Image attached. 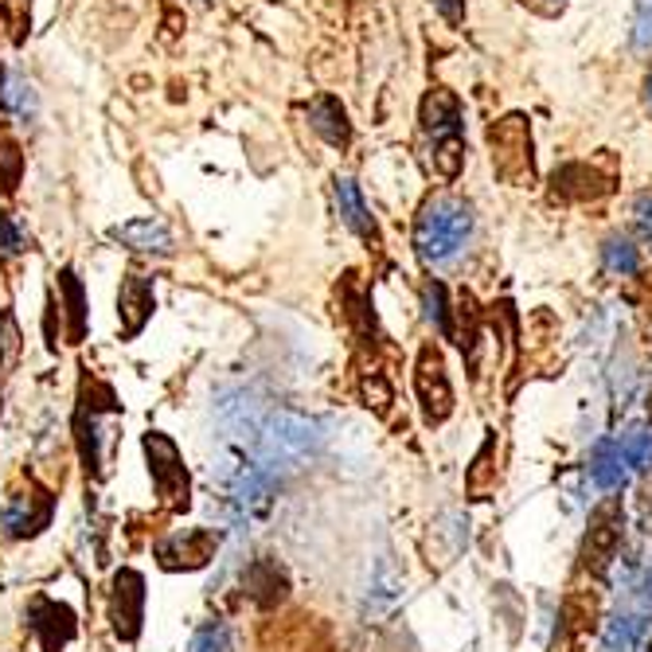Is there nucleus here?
<instances>
[{
    "label": "nucleus",
    "instance_id": "a878e982",
    "mask_svg": "<svg viewBox=\"0 0 652 652\" xmlns=\"http://www.w3.org/2000/svg\"><path fill=\"white\" fill-rule=\"evenodd\" d=\"M28 246V239H24V231L16 227V219L12 215H0V258H12V254H20Z\"/></svg>",
    "mask_w": 652,
    "mask_h": 652
},
{
    "label": "nucleus",
    "instance_id": "7c9ffc66",
    "mask_svg": "<svg viewBox=\"0 0 652 652\" xmlns=\"http://www.w3.org/2000/svg\"><path fill=\"white\" fill-rule=\"evenodd\" d=\"M434 9L442 12V16H446V24H461V20H466V0H434Z\"/></svg>",
    "mask_w": 652,
    "mask_h": 652
},
{
    "label": "nucleus",
    "instance_id": "f03ea898",
    "mask_svg": "<svg viewBox=\"0 0 652 652\" xmlns=\"http://www.w3.org/2000/svg\"><path fill=\"white\" fill-rule=\"evenodd\" d=\"M473 239V207L454 196H438L422 207L414 224V251L430 266H446Z\"/></svg>",
    "mask_w": 652,
    "mask_h": 652
},
{
    "label": "nucleus",
    "instance_id": "1a4fd4ad",
    "mask_svg": "<svg viewBox=\"0 0 652 652\" xmlns=\"http://www.w3.org/2000/svg\"><path fill=\"white\" fill-rule=\"evenodd\" d=\"M414 383H419V399H422V410H426V422H446L449 410H454V391H449L446 367H442V360L430 352V348L422 352Z\"/></svg>",
    "mask_w": 652,
    "mask_h": 652
},
{
    "label": "nucleus",
    "instance_id": "aec40b11",
    "mask_svg": "<svg viewBox=\"0 0 652 652\" xmlns=\"http://www.w3.org/2000/svg\"><path fill=\"white\" fill-rule=\"evenodd\" d=\"M602 262H606V270L614 274V278H633V274L641 270V254H637V246L629 243V239H609V243L602 246Z\"/></svg>",
    "mask_w": 652,
    "mask_h": 652
},
{
    "label": "nucleus",
    "instance_id": "473e14b6",
    "mask_svg": "<svg viewBox=\"0 0 652 652\" xmlns=\"http://www.w3.org/2000/svg\"><path fill=\"white\" fill-rule=\"evenodd\" d=\"M644 597L652 602V567H649V575H644Z\"/></svg>",
    "mask_w": 652,
    "mask_h": 652
},
{
    "label": "nucleus",
    "instance_id": "9b49d317",
    "mask_svg": "<svg viewBox=\"0 0 652 652\" xmlns=\"http://www.w3.org/2000/svg\"><path fill=\"white\" fill-rule=\"evenodd\" d=\"M617 547H621V508L606 504V508L594 516V528H590L587 535V555L594 567H606Z\"/></svg>",
    "mask_w": 652,
    "mask_h": 652
},
{
    "label": "nucleus",
    "instance_id": "4468645a",
    "mask_svg": "<svg viewBox=\"0 0 652 652\" xmlns=\"http://www.w3.org/2000/svg\"><path fill=\"white\" fill-rule=\"evenodd\" d=\"M309 125H313L328 145H348V137H352V125H348L345 106L336 102V98H328V94L309 106Z\"/></svg>",
    "mask_w": 652,
    "mask_h": 652
},
{
    "label": "nucleus",
    "instance_id": "f257e3e1",
    "mask_svg": "<svg viewBox=\"0 0 652 652\" xmlns=\"http://www.w3.org/2000/svg\"><path fill=\"white\" fill-rule=\"evenodd\" d=\"M325 446V426L309 419L301 410H270L254 438V457L266 473H289L321 454Z\"/></svg>",
    "mask_w": 652,
    "mask_h": 652
},
{
    "label": "nucleus",
    "instance_id": "7ed1b4c3",
    "mask_svg": "<svg viewBox=\"0 0 652 652\" xmlns=\"http://www.w3.org/2000/svg\"><path fill=\"white\" fill-rule=\"evenodd\" d=\"M422 125H426L430 141H434V160H438L442 177H457L461 160H466V145H461V102L449 90L426 94L422 102Z\"/></svg>",
    "mask_w": 652,
    "mask_h": 652
},
{
    "label": "nucleus",
    "instance_id": "0eeeda50",
    "mask_svg": "<svg viewBox=\"0 0 652 652\" xmlns=\"http://www.w3.org/2000/svg\"><path fill=\"white\" fill-rule=\"evenodd\" d=\"M28 625L36 641L44 644V652L67 649L71 637H75V614H71V606L56 602V597H36L28 609Z\"/></svg>",
    "mask_w": 652,
    "mask_h": 652
},
{
    "label": "nucleus",
    "instance_id": "f8f14e48",
    "mask_svg": "<svg viewBox=\"0 0 652 652\" xmlns=\"http://www.w3.org/2000/svg\"><path fill=\"white\" fill-rule=\"evenodd\" d=\"M113 243L130 246V251H145V254H168L172 251V234L165 224L157 219H133V224H118L110 231Z\"/></svg>",
    "mask_w": 652,
    "mask_h": 652
},
{
    "label": "nucleus",
    "instance_id": "2eb2a0df",
    "mask_svg": "<svg viewBox=\"0 0 652 652\" xmlns=\"http://www.w3.org/2000/svg\"><path fill=\"white\" fill-rule=\"evenodd\" d=\"M246 590H251V597L258 606H278L281 597H286V575L278 570V563L258 559L246 570Z\"/></svg>",
    "mask_w": 652,
    "mask_h": 652
},
{
    "label": "nucleus",
    "instance_id": "f3484780",
    "mask_svg": "<svg viewBox=\"0 0 652 652\" xmlns=\"http://www.w3.org/2000/svg\"><path fill=\"white\" fill-rule=\"evenodd\" d=\"M590 476H594L597 488H606V493H614V488L625 485V476H629V469H625L621 454H617V442H606V446H597V454L590 457Z\"/></svg>",
    "mask_w": 652,
    "mask_h": 652
},
{
    "label": "nucleus",
    "instance_id": "c85d7f7f",
    "mask_svg": "<svg viewBox=\"0 0 652 652\" xmlns=\"http://www.w3.org/2000/svg\"><path fill=\"white\" fill-rule=\"evenodd\" d=\"M488 454H493V438H488L485 446H481V454H476L473 469H469V488H473V493H485V488L493 485V481H488V476H485V469H488Z\"/></svg>",
    "mask_w": 652,
    "mask_h": 652
},
{
    "label": "nucleus",
    "instance_id": "4be33fe9",
    "mask_svg": "<svg viewBox=\"0 0 652 652\" xmlns=\"http://www.w3.org/2000/svg\"><path fill=\"white\" fill-rule=\"evenodd\" d=\"M0 102L9 106V110H16L20 118H32V113H36V94H32V86L24 83V79H9L4 90H0Z\"/></svg>",
    "mask_w": 652,
    "mask_h": 652
},
{
    "label": "nucleus",
    "instance_id": "6ab92c4d",
    "mask_svg": "<svg viewBox=\"0 0 652 652\" xmlns=\"http://www.w3.org/2000/svg\"><path fill=\"white\" fill-rule=\"evenodd\" d=\"M617 454H621L629 473H633V469H649L652 466V434L644 426L625 430L621 438H617Z\"/></svg>",
    "mask_w": 652,
    "mask_h": 652
},
{
    "label": "nucleus",
    "instance_id": "72a5a7b5",
    "mask_svg": "<svg viewBox=\"0 0 652 652\" xmlns=\"http://www.w3.org/2000/svg\"><path fill=\"white\" fill-rule=\"evenodd\" d=\"M559 4H563V0H559Z\"/></svg>",
    "mask_w": 652,
    "mask_h": 652
},
{
    "label": "nucleus",
    "instance_id": "20e7f679",
    "mask_svg": "<svg viewBox=\"0 0 652 652\" xmlns=\"http://www.w3.org/2000/svg\"><path fill=\"white\" fill-rule=\"evenodd\" d=\"M145 457H149V476L157 496L168 504V508H188L192 500V476H188L184 457H180L177 442L160 434V430H149L145 434Z\"/></svg>",
    "mask_w": 652,
    "mask_h": 652
},
{
    "label": "nucleus",
    "instance_id": "bb28decb",
    "mask_svg": "<svg viewBox=\"0 0 652 652\" xmlns=\"http://www.w3.org/2000/svg\"><path fill=\"white\" fill-rule=\"evenodd\" d=\"M16 348H20L16 325H12L9 313H0V367H4V364L12 360V355H16Z\"/></svg>",
    "mask_w": 652,
    "mask_h": 652
},
{
    "label": "nucleus",
    "instance_id": "cd10ccee",
    "mask_svg": "<svg viewBox=\"0 0 652 652\" xmlns=\"http://www.w3.org/2000/svg\"><path fill=\"white\" fill-rule=\"evenodd\" d=\"M633 231L641 243L652 246V196H641L633 204Z\"/></svg>",
    "mask_w": 652,
    "mask_h": 652
},
{
    "label": "nucleus",
    "instance_id": "2f4dec72",
    "mask_svg": "<svg viewBox=\"0 0 652 652\" xmlns=\"http://www.w3.org/2000/svg\"><path fill=\"white\" fill-rule=\"evenodd\" d=\"M644 102H649V110H652V71H649V79H644Z\"/></svg>",
    "mask_w": 652,
    "mask_h": 652
},
{
    "label": "nucleus",
    "instance_id": "ddd939ff",
    "mask_svg": "<svg viewBox=\"0 0 652 652\" xmlns=\"http://www.w3.org/2000/svg\"><path fill=\"white\" fill-rule=\"evenodd\" d=\"M333 196H336V212H340L345 227H352L360 239H372V234H375V219H372V212H367V204H364V196H360L355 180L352 177H336Z\"/></svg>",
    "mask_w": 652,
    "mask_h": 652
},
{
    "label": "nucleus",
    "instance_id": "5701e85b",
    "mask_svg": "<svg viewBox=\"0 0 652 652\" xmlns=\"http://www.w3.org/2000/svg\"><path fill=\"white\" fill-rule=\"evenodd\" d=\"M188 652H231V633H227V625L212 621V625H204V629H196Z\"/></svg>",
    "mask_w": 652,
    "mask_h": 652
},
{
    "label": "nucleus",
    "instance_id": "9d476101",
    "mask_svg": "<svg viewBox=\"0 0 652 652\" xmlns=\"http://www.w3.org/2000/svg\"><path fill=\"white\" fill-rule=\"evenodd\" d=\"M153 305H157L153 281L145 278V274H130V278L122 281V293H118V313H122L125 336H137L141 328H145V321L153 317Z\"/></svg>",
    "mask_w": 652,
    "mask_h": 652
},
{
    "label": "nucleus",
    "instance_id": "b1692460",
    "mask_svg": "<svg viewBox=\"0 0 652 652\" xmlns=\"http://www.w3.org/2000/svg\"><path fill=\"white\" fill-rule=\"evenodd\" d=\"M426 317L430 325L438 328L442 336H449L454 328H449V309H446V289L434 281V286H426Z\"/></svg>",
    "mask_w": 652,
    "mask_h": 652
},
{
    "label": "nucleus",
    "instance_id": "39448f33",
    "mask_svg": "<svg viewBox=\"0 0 652 652\" xmlns=\"http://www.w3.org/2000/svg\"><path fill=\"white\" fill-rule=\"evenodd\" d=\"M110 621H113V633L122 637V641H137L141 637V621H145V578L133 567H122L113 575Z\"/></svg>",
    "mask_w": 652,
    "mask_h": 652
},
{
    "label": "nucleus",
    "instance_id": "412c9836",
    "mask_svg": "<svg viewBox=\"0 0 652 652\" xmlns=\"http://www.w3.org/2000/svg\"><path fill=\"white\" fill-rule=\"evenodd\" d=\"M644 641L641 617H614L606 629V652H637Z\"/></svg>",
    "mask_w": 652,
    "mask_h": 652
},
{
    "label": "nucleus",
    "instance_id": "393cba45",
    "mask_svg": "<svg viewBox=\"0 0 652 652\" xmlns=\"http://www.w3.org/2000/svg\"><path fill=\"white\" fill-rule=\"evenodd\" d=\"M633 47L641 56H652V0H637L633 16Z\"/></svg>",
    "mask_w": 652,
    "mask_h": 652
},
{
    "label": "nucleus",
    "instance_id": "423d86ee",
    "mask_svg": "<svg viewBox=\"0 0 652 652\" xmlns=\"http://www.w3.org/2000/svg\"><path fill=\"white\" fill-rule=\"evenodd\" d=\"M215 547H219V535L207 528H192L180 531V535H168L165 543H157V559L165 570H200L215 559Z\"/></svg>",
    "mask_w": 652,
    "mask_h": 652
},
{
    "label": "nucleus",
    "instance_id": "dca6fc26",
    "mask_svg": "<svg viewBox=\"0 0 652 652\" xmlns=\"http://www.w3.org/2000/svg\"><path fill=\"white\" fill-rule=\"evenodd\" d=\"M399 597H402V575L391 567V559H379L375 578H372V602H367V614H372V617L387 614V609H391Z\"/></svg>",
    "mask_w": 652,
    "mask_h": 652
},
{
    "label": "nucleus",
    "instance_id": "c756f323",
    "mask_svg": "<svg viewBox=\"0 0 652 652\" xmlns=\"http://www.w3.org/2000/svg\"><path fill=\"white\" fill-rule=\"evenodd\" d=\"M364 395H367V407H372V399H375V407H387L391 402V391H387V383L379 379V375H372V379L364 383Z\"/></svg>",
    "mask_w": 652,
    "mask_h": 652
},
{
    "label": "nucleus",
    "instance_id": "a211bd4d",
    "mask_svg": "<svg viewBox=\"0 0 652 652\" xmlns=\"http://www.w3.org/2000/svg\"><path fill=\"white\" fill-rule=\"evenodd\" d=\"M59 289H63L67 301V321H71V340H83L86 336V301H83V281L75 278V270L59 274Z\"/></svg>",
    "mask_w": 652,
    "mask_h": 652
},
{
    "label": "nucleus",
    "instance_id": "6e6552de",
    "mask_svg": "<svg viewBox=\"0 0 652 652\" xmlns=\"http://www.w3.org/2000/svg\"><path fill=\"white\" fill-rule=\"evenodd\" d=\"M215 419L227 430V438L254 442L266 414H258V402H254V395L246 387H231V391H224L215 399Z\"/></svg>",
    "mask_w": 652,
    "mask_h": 652
}]
</instances>
